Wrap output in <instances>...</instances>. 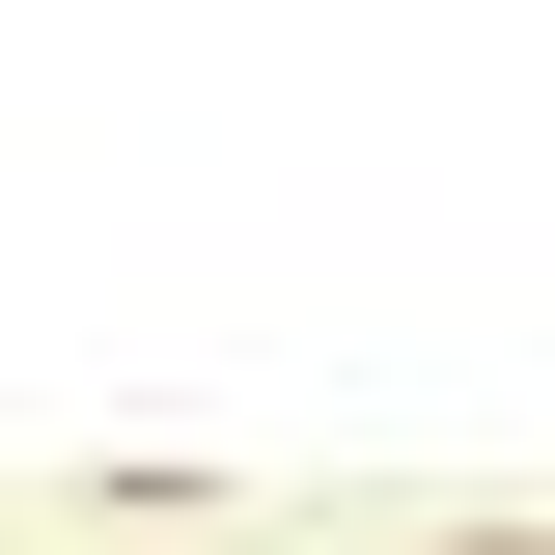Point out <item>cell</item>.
I'll list each match as a JSON object with an SVG mask.
<instances>
[{"instance_id":"1","label":"cell","mask_w":555,"mask_h":555,"mask_svg":"<svg viewBox=\"0 0 555 555\" xmlns=\"http://www.w3.org/2000/svg\"><path fill=\"white\" fill-rule=\"evenodd\" d=\"M473 555H555V528H473Z\"/></svg>"}]
</instances>
